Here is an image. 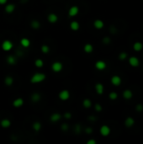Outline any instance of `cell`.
<instances>
[{
    "instance_id": "40",
    "label": "cell",
    "mask_w": 143,
    "mask_h": 144,
    "mask_svg": "<svg viewBox=\"0 0 143 144\" xmlns=\"http://www.w3.org/2000/svg\"><path fill=\"white\" fill-rule=\"evenodd\" d=\"M8 2H9V0H0V5L4 6Z\"/></svg>"
},
{
    "instance_id": "15",
    "label": "cell",
    "mask_w": 143,
    "mask_h": 144,
    "mask_svg": "<svg viewBox=\"0 0 143 144\" xmlns=\"http://www.w3.org/2000/svg\"><path fill=\"white\" fill-rule=\"evenodd\" d=\"M31 129L34 131V132L39 133L42 129V124L40 121H35L31 124Z\"/></svg>"
},
{
    "instance_id": "22",
    "label": "cell",
    "mask_w": 143,
    "mask_h": 144,
    "mask_svg": "<svg viewBox=\"0 0 143 144\" xmlns=\"http://www.w3.org/2000/svg\"><path fill=\"white\" fill-rule=\"evenodd\" d=\"M110 83L113 86H115V87H118V86H120L121 84V83H122V79L120 76L118 75H114L111 77L110 78Z\"/></svg>"
},
{
    "instance_id": "11",
    "label": "cell",
    "mask_w": 143,
    "mask_h": 144,
    "mask_svg": "<svg viewBox=\"0 0 143 144\" xmlns=\"http://www.w3.org/2000/svg\"><path fill=\"white\" fill-rule=\"evenodd\" d=\"M94 68L98 71H105L107 68V63L104 61V60H98L94 63Z\"/></svg>"
},
{
    "instance_id": "38",
    "label": "cell",
    "mask_w": 143,
    "mask_h": 144,
    "mask_svg": "<svg viewBox=\"0 0 143 144\" xmlns=\"http://www.w3.org/2000/svg\"><path fill=\"white\" fill-rule=\"evenodd\" d=\"M87 144H97V141H96L95 139L91 138V139H89V140L87 141Z\"/></svg>"
},
{
    "instance_id": "12",
    "label": "cell",
    "mask_w": 143,
    "mask_h": 144,
    "mask_svg": "<svg viewBox=\"0 0 143 144\" xmlns=\"http://www.w3.org/2000/svg\"><path fill=\"white\" fill-rule=\"evenodd\" d=\"M19 45L23 48V49H27L31 45V40L30 38L24 36L21 37L19 40Z\"/></svg>"
},
{
    "instance_id": "2",
    "label": "cell",
    "mask_w": 143,
    "mask_h": 144,
    "mask_svg": "<svg viewBox=\"0 0 143 144\" xmlns=\"http://www.w3.org/2000/svg\"><path fill=\"white\" fill-rule=\"evenodd\" d=\"M0 48L4 52H9L14 48V42L9 39H4L0 44Z\"/></svg>"
},
{
    "instance_id": "8",
    "label": "cell",
    "mask_w": 143,
    "mask_h": 144,
    "mask_svg": "<svg viewBox=\"0 0 143 144\" xmlns=\"http://www.w3.org/2000/svg\"><path fill=\"white\" fill-rule=\"evenodd\" d=\"M25 105V100L23 97H16L15 99H14V100L12 101V106L14 109H19Z\"/></svg>"
},
{
    "instance_id": "31",
    "label": "cell",
    "mask_w": 143,
    "mask_h": 144,
    "mask_svg": "<svg viewBox=\"0 0 143 144\" xmlns=\"http://www.w3.org/2000/svg\"><path fill=\"white\" fill-rule=\"evenodd\" d=\"M118 98V93L116 92H110L109 93V99L111 100H115Z\"/></svg>"
},
{
    "instance_id": "6",
    "label": "cell",
    "mask_w": 143,
    "mask_h": 144,
    "mask_svg": "<svg viewBox=\"0 0 143 144\" xmlns=\"http://www.w3.org/2000/svg\"><path fill=\"white\" fill-rule=\"evenodd\" d=\"M46 20L50 25H56L59 21V16L54 12H50L46 15Z\"/></svg>"
},
{
    "instance_id": "21",
    "label": "cell",
    "mask_w": 143,
    "mask_h": 144,
    "mask_svg": "<svg viewBox=\"0 0 143 144\" xmlns=\"http://www.w3.org/2000/svg\"><path fill=\"white\" fill-rule=\"evenodd\" d=\"M93 26L94 29H96V30H100L105 27V22H104L102 20H100V19H96V20H93Z\"/></svg>"
},
{
    "instance_id": "19",
    "label": "cell",
    "mask_w": 143,
    "mask_h": 144,
    "mask_svg": "<svg viewBox=\"0 0 143 144\" xmlns=\"http://www.w3.org/2000/svg\"><path fill=\"white\" fill-rule=\"evenodd\" d=\"M41 94L40 93L37 92V91H35L30 94V100H31V102L33 103H39L41 100Z\"/></svg>"
},
{
    "instance_id": "37",
    "label": "cell",
    "mask_w": 143,
    "mask_h": 144,
    "mask_svg": "<svg viewBox=\"0 0 143 144\" xmlns=\"http://www.w3.org/2000/svg\"><path fill=\"white\" fill-rule=\"evenodd\" d=\"M103 43L104 44H106V45H108V44H110V37H105L103 39Z\"/></svg>"
},
{
    "instance_id": "30",
    "label": "cell",
    "mask_w": 143,
    "mask_h": 144,
    "mask_svg": "<svg viewBox=\"0 0 143 144\" xmlns=\"http://www.w3.org/2000/svg\"><path fill=\"white\" fill-rule=\"evenodd\" d=\"M133 49L135 52H140L143 49V44L140 41H136L133 44Z\"/></svg>"
},
{
    "instance_id": "16",
    "label": "cell",
    "mask_w": 143,
    "mask_h": 144,
    "mask_svg": "<svg viewBox=\"0 0 143 144\" xmlns=\"http://www.w3.org/2000/svg\"><path fill=\"white\" fill-rule=\"evenodd\" d=\"M30 27L34 30H38L41 28V22L37 19H33L30 22Z\"/></svg>"
},
{
    "instance_id": "4",
    "label": "cell",
    "mask_w": 143,
    "mask_h": 144,
    "mask_svg": "<svg viewBox=\"0 0 143 144\" xmlns=\"http://www.w3.org/2000/svg\"><path fill=\"white\" fill-rule=\"evenodd\" d=\"M64 69V63H62L61 61H54L51 64V70L55 73H60L63 71Z\"/></svg>"
},
{
    "instance_id": "14",
    "label": "cell",
    "mask_w": 143,
    "mask_h": 144,
    "mask_svg": "<svg viewBox=\"0 0 143 144\" xmlns=\"http://www.w3.org/2000/svg\"><path fill=\"white\" fill-rule=\"evenodd\" d=\"M99 133H100L101 136H105V137L110 136V134L111 133L110 127L107 126V125H103V126H101L100 128H99Z\"/></svg>"
},
{
    "instance_id": "5",
    "label": "cell",
    "mask_w": 143,
    "mask_h": 144,
    "mask_svg": "<svg viewBox=\"0 0 143 144\" xmlns=\"http://www.w3.org/2000/svg\"><path fill=\"white\" fill-rule=\"evenodd\" d=\"M80 9L77 5H72L67 9V17L69 18H75L79 14Z\"/></svg>"
},
{
    "instance_id": "25",
    "label": "cell",
    "mask_w": 143,
    "mask_h": 144,
    "mask_svg": "<svg viewBox=\"0 0 143 144\" xmlns=\"http://www.w3.org/2000/svg\"><path fill=\"white\" fill-rule=\"evenodd\" d=\"M129 64L133 68H137L140 65V60L136 57H130L129 58Z\"/></svg>"
},
{
    "instance_id": "9",
    "label": "cell",
    "mask_w": 143,
    "mask_h": 144,
    "mask_svg": "<svg viewBox=\"0 0 143 144\" xmlns=\"http://www.w3.org/2000/svg\"><path fill=\"white\" fill-rule=\"evenodd\" d=\"M5 61L6 63L9 66H15L18 63V57H16L15 55H8L5 57Z\"/></svg>"
},
{
    "instance_id": "23",
    "label": "cell",
    "mask_w": 143,
    "mask_h": 144,
    "mask_svg": "<svg viewBox=\"0 0 143 144\" xmlns=\"http://www.w3.org/2000/svg\"><path fill=\"white\" fill-rule=\"evenodd\" d=\"M83 51L84 53L90 54L94 51V47L91 43H85L83 46Z\"/></svg>"
},
{
    "instance_id": "36",
    "label": "cell",
    "mask_w": 143,
    "mask_h": 144,
    "mask_svg": "<svg viewBox=\"0 0 143 144\" xmlns=\"http://www.w3.org/2000/svg\"><path fill=\"white\" fill-rule=\"evenodd\" d=\"M84 132H85L86 134H88V135H90V134H92L93 132V128L90 126H88V127H86L85 129H84Z\"/></svg>"
},
{
    "instance_id": "28",
    "label": "cell",
    "mask_w": 143,
    "mask_h": 144,
    "mask_svg": "<svg viewBox=\"0 0 143 144\" xmlns=\"http://www.w3.org/2000/svg\"><path fill=\"white\" fill-rule=\"evenodd\" d=\"M135 125V120L130 116H128L126 119L125 120V126L127 127V128H130V127H132Z\"/></svg>"
},
{
    "instance_id": "29",
    "label": "cell",
    "mask_w": 143,
    "mask_h": 144,
    "mask_svg": "<svg viewBox=\"0 0 143 144\" xmlns=\"http://www.w3.org/2000/svg\"><path fill=\"white\" fill-rule=\"evenodd\" d=\"M122 95L125 100H130L133 97V93L130 89H125V90H124V92H123Z\"/></svg>"
},
{
    "instance_id": "17",
    "label": "cell",
    "mask_w": 143,
    "mask_h": 144,
    "mask_svg": "<svg viewBox=\"0 0 143 144\" xmlns=\"http://www.w3.org/2000/svg\"><path fill=\"white\" fill-rule=\"evenodd\" d=\"M4 84L6 87H12L14 84V78L12 75H6L4 78Z\"/></svg>"
},
{
    "instance_id": "7",
    "label": "cell",
    "mask_w": 143,
    "mask_h": 144,
    "mask_svg": "<svg viewBox=\"0 0 143 144\" xmlns=\"http://www.w3.org/2000/svg\"><path fill=\"white\" fill-rule=\"evenodd\" d=\"M62 119V115L58 111H55L50 115L49 116V121L52 123H57L61 120Z\"/></svg>"
},
{
    "instance_id": "32",
    "label": "cell",
    "mask_w": 143,
    "mask_h": 144,
    "mask_svg": "<svg viewBox=\"0 0 143 144\" xmlns=\"http://www.w3.org/2000/svg\"><path fill=\"white\" fill-rule=\"evenodd\" d=\"M72 117V114L70 111H66L62 115V118H64L65 120H71Z\"/></svg>"
},
{
    "instance_id": "27",
    "label": "cell",
    "mask_w": 143,
    "mask_h": 144,
    "mask_svg": "<svg viewBox=\"0 0 143 144\" xmlns=\"http://www.w3.org/2000/svg\"><path fill=\"white\" fill-rule=\"evenodd\" d=\"M45 65V62L44 60L41 59L40 57H37V58L35 59L34 61V66L36 68H42Z\"/></svg>"
},
{
    "instance_id": "39",
    "label": "cell",
    "mask_w": 143,
    "mask_h": 144,
    "mask_svg": "<svg viewBox=\"0 0 143 144\" xmlns=\"http://www.w3.org/2000/svg\"><path fill=\"white\" fill-rule=\"evenodd\" d=\"M136 110H137V111H139V112L142 111V110H143V105H138L136 106Z\"/></svg>"
},
{
    "instance_id": "35",
    "label": "cell",
    "mask_w": 143,
    "mask_h": 144,
    "mask_svg": "<svg viewBox=\"0 0 143 144\" xmlns=\"http://www.w3.org/2000/svg\"><path fill=\"white\" fill-rule=\"evenodd\" d=\"M126 57H127V53H125V52H120V55H119V59L121 60V61L125 60Z\"/></svg>"
},
{
    "instance_id": "1",
    "label": "cell",
    "mask_w": 143,
    "mask_h": 144,
    "mask_svg": "<svg viewBox=\"0 0 143 144\" xmlns=\"http://www.w3.org/2000/svg\"><path fill=\"white\" fill-rule=\"evenodd\" d=\"M46 74L42 72H36L33 73L30 78V83L31 84H40L46 80Z\"/></svg>"
},
{
    "instance_id": "26",
    "label": "cell",
    "mask_w": 143,
    "mask_h": 144,
    "mask_svg": "<svg viewBox=\"0 0 143 144\" xmlns=\"http://www.w3.org/2000/svg\"><path fill=\"white\" fill-rule=\"evenodd\" d=\"M92 105H93V102H92V100L89 98H84L83 101H82V106L84 109H90Z\"/></svg>"
},
{
    "instance_id": "3",
    "label": "cell",
    "mask_w": 143,
    "mask_h": 144,
    "mask_svg": "<svg viewBox=\"0 0 143 144\" xmlns=\"http://www.w3.org/2000/svg\"><path fill=\"white\" fill-rule=\"evenodd\" d=\"M71 91L67 88H63L58 92L57 98L62 102H67L71 99Z\"/></svg>"
},
{
    "instance_id": "13",
    "label": "cell",
    "mask_w": 143,
    "mask_h": 144,
    "mask_svg": "<svg viewBox=\"0 0 143 144\" xmlns=\"http://www.w3.org/2000/svg\"><path fill=\"white\" fill-rule=\"evenodd\" d=\"M12 126V121L9 118L4 117L0 120V127L3 129H8Z\"/></svg>"
},
{
    "instance_id": "33",
    "label": "cell",
    "mask_w": 143,
    "mask_h": 144,
    "mask_svg": "<svg viewBox=\"0 0 143 144\" xmlns=\"http://www.w3.org/2000/svg\"><path fill=\"white\" fill-rule=\"evenodd\" d=\"M94 110L96 112H101L103 110V106L99 103H96V104H94Z\"/></svg>"
},
{
    "instance_id": "24",
    "label": "cell",
    "mask_w": 143,
    "mask_h": 144,
    "mask_svg": "<svg viewBox=\"0 0 143 144\" xmlns=\"http://www.w3.org/2000/svg\"><path fill=\"white\" fill-rule=\"evenodd\" d=\"M40 51L42 54L47 55L51 52V46L48 44H46V43H43L40 47Z\"/></svg>"
},
{
    "instance_id": "20",
    "label": "cell",
    "mask_w": 143,
    "mask_h": 144,
    "mask_svg": "<svg viewBox=\"0 0 143 144\" xmlns=\"http://www.w3.org/2000/svg\"><path fill=\"white\" fill-rule=\"evenodd\" d=\"M94 91L98 95H102L105 92V86L102 83H96L94 84Z\"/></svg>"
},
{
    "instance_id": "10",
    "label": "cell",
    "mask_w": 143,
    "mask_h": 144,
    "mask_svg": "<svg viewBox=\"0 0 143 144\" xmlns=\"http://www.w3.org/2000/svg\"><path fill=\"white\" fill-rule=\"evenodd\" d=\"M16 10V5L14 3H7L5 5H4V13L7 14H14Z\"/></svg>"
},
{
    "instance_id": "18",
    "label": "cell",
    "mask_w": 143,
    "mask_h": 144,
    "mask_svg": "<svg viewBox=\"0 0 143 144\" xmlns=\"http://www.w3.org/2000/svg\"><path fill=\"white\" fill-rule=\"evenodd\" d=\"M80 28H81V25L77 20H72L69 23V29L73 32H77Z\"/></svg>"
},
{
    "instance_id": "34",
    "label": "cell",
    "mask_w": 143,
    "mask_h": 144,
    "mask_svg": "<svg viewBox=\"0 0 143 144\" xmlns=\"http://www.w3.org/2000/svg\"><path fill=\"white\" fill-rule=\"evenodd\" d=\"M68 129H69V126H68V124H67V123H63V124H62L61 125V130H62L63 132H66V131H68Z\"/></svg>"
}]
</instances>
